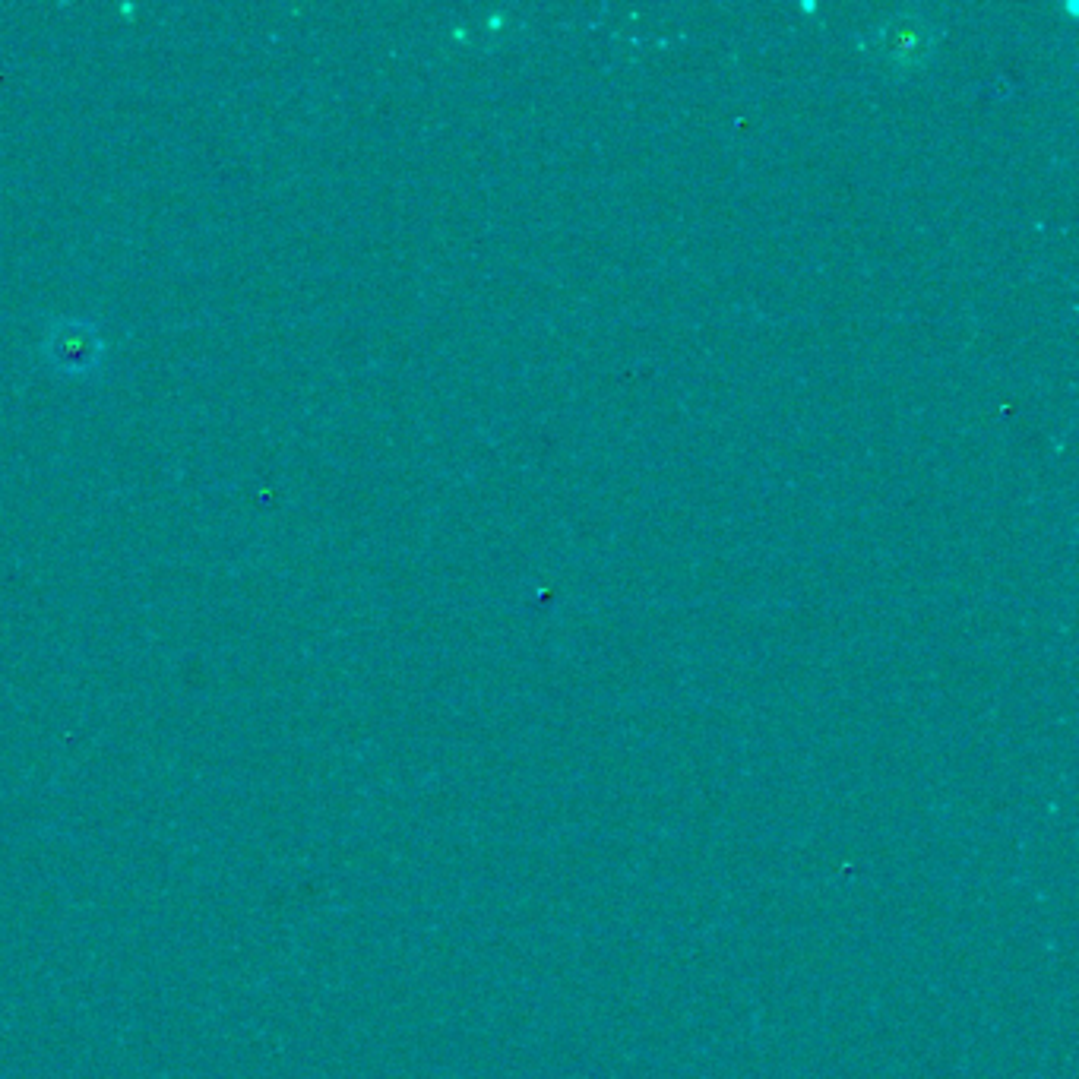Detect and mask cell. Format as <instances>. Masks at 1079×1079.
<instances>
[{
    "instance_id": "6da1fadb",
    "label": "cell",
    "mask_w": 1079,
    "mask_h": 1079,
    "mask_svg": "<svg viewBox=\"0 0 1079 1079\" xmlns=\"http://www.w3.org/2000/svg\"><path fill=\"white\" fill-rule=\"evenodd\" d=\"M48 355L61 371L83 374L99 364L102 342H99V333L80 320L57 323V326H51V336H48Z\"/></svg>"
}]
</instances>
